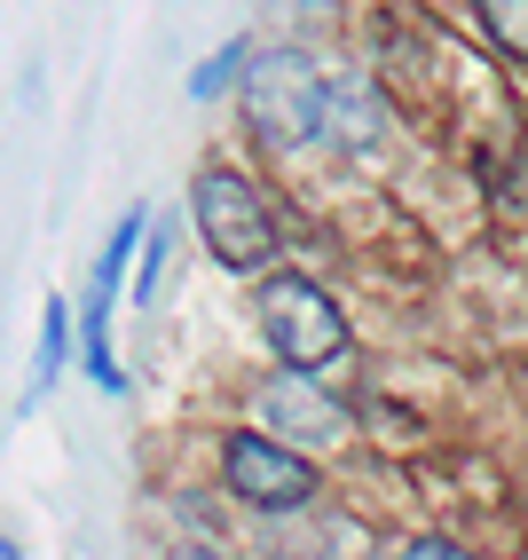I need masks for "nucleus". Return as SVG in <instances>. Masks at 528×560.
<instances>
[{"label": "nucleus", "instance_id": "obj_1", "mask_svg": "<svg viewBox=\"0 0 528 560\" xmlns=\"http://www.w3.org/2000/svg\"><path fill=\"white\" fill-rule=\"evenodd\" d=\"M190 221H198V245L237 277L269 269L277 245H284V221H277L269 190H260L253 174H237V166H198L190 174Z\"/></svg>", "mask_w": 528, "mask_h": 560}, {"label": "nucleus", "instance_id": "obj_2", "mask_svg": "<svg viewBox=\"0 0 528 560\" xmlns=\"http://www.w3.org/2000/svg\"><path fill=\"white\" fill-rule=\"evenodd\" d=\"M253 324H260V340H269L277 371H308V380L355 348L348 308H339L316 277H300V269L260 277V292H253Z\"/></svg>", "mask_w": 528, "mask_h": 560}, {"label": "nucleus", "instance_id": "obj_3", "mask_svg": "<svg viewBox=\"0 0 528 560\" xmlns=\"http://www.w3.org/2000/svg\"><path fill=\"white\" fill-rule=\"evenodd\" d=\"M245 127L269 159H292V151H316V103H324V71L308 48H269L253 56L245 71Z\"/></svg>", "mask_w": 528, "mask_h": 560}, {"label": "nucleus", "instance_id": "obj_4", "mask_svg": "<svg viewBox=\"0 0 528 560\" xmlns=\"http://www.w3.org/2000/svg\"><path fill=\"white\" fill-rule=\"evenodd\" d=\"M221 490L253 513H308L324 498V466L308 451H292V442L260 434V427H230L221 434Z\"/></svg>", "mask_w": 528, "mask_h": 560}, {"label": "nucleus", "instance_id": "obj_5", "mask_svg": "<svg viewBox=\"0 0 528 560\" xmlns=\"http://www.w3.org/2000/svg\"><path fill=\"white\" fill-rule=\"evenodd\" d=\"M253 402H260V434H277V442H292V451H331V442H348V402L339 395H324L308 371H269V380L253 387Z\"/></svg>", "mask_w": 528, "mask_h": 560}, {"label": "nucleus", "instance_id": "obj_6", "mask_svg": "<svg viewBox=\"0 0 528 560\" xmlns=\"http://www.w3.org/2000/svg\"><path fill=\"white\" fill-rule=\"evenodd\" d=\"M395 110H387V88L371 71H324V103H316V151H339V159H371L387 142Z\"/></svg>", "mask_w": 528, "mask_h": 560}, {"label": "nucleus", "instance_id": "obj_7", "mask_svg": "<svg viewBox=\"0 0 528 560\" xmlns=\"http://www.w3.org/2000/svg\"><path fill=\"white\" fill-rule=\"evenodd\" d=\"M473 182H481L489 213L528 221V142H489V151H473Z\"/></svg>", "mask_w": 528, "mask_h": 560}, {"label": "nucleus", "instance_id": "obj_8", "mask_svg": "<svg viewBox=\"0 0 528 560\" xmlns=\"http://www.w3.org/2000/svg\"><path fill=\"white\" fill-rule=\"evenodd\" d=\"M71 348H80V340H71V301H48V308H40V348H32V380H24V410L56 395Z\"/></svg>", "mask_w": 528, "mask_h": 560}, {"label": "nucleus", "instance_id": "obj_9", "mask_svg": "<svg viewBox=\"0 0 528 560\" xmlns=\"http://www.w3.org/2000/svg\"><path fill=\"white\" fill-rule=\"evenodd\" d=\"M466 16L505 63H528V0H466Z\"/></svg>", "mask_w": 528, "mask_h": 560}, {"label": "nucleus", "instance_id": "obj_10", "mask_svg": "<svg viewBox=\"0 0 528 560\" xmlns=\"http://www.w3.org/2000/svg\"><path fill=\"white\" fill-rule=\"evenodd\" d=\"M245 71H253V40H221V48L190 71V103H213V95L245 88Z\"/></svg>", "mask_w": 528, "mask_h": 560}, {"label": "nucleus", "instance_id": "obj_11", "mask_svg": "<svg viewBox=\"0 0 528 560\" xmlns=\"http://www.w3.org/2000/svg\"><path fill=\"white\" fill-rule=\"evenodd\" d=\"M260 16L284 24V32H331L339 24V0H260Z\"/></svg>", "mask_w": 528, "mask_h": 560}, {"label": "nucleus", "instance_id": "obj_12", "mask_svg": "<svg viewBox=\"0 0 528 560\" xmlns=\"http://www.w3.org/2000/svg\"><path fill=\"white\" fill-rule=\"evenodd\" d=\"M166 253H174V230H159V221H150V230H142V277H134V301H159Z\"/></svg>", "mask_w": 528, "mask_h": 560}, {"label": "nucleus", "instance_id": "obj_13", "mask_svg": "<svg viewBox=\"0 0 528 560\" xmlns=\"http://www.w3.org/2000/svg\"><path fill=\"white\" fill-rule=\"evenodd\" d=\"M395 560H473L458 537H442V529H419V537H402V552Z\"/></svg>", "mask_w": 528, "mask_h": 560}, {"label": "nucleus", "instance_id": "obj_14", "mask_svg": "<svg viewBox=\"0 0 528 560\" xmlns=\"http://www.w3.org/2000/svg\"><path fill=\"white\" fill-rule=\"evenodd\" d=\"M174 560H230V552H221V545H181Z\"/></svg>", "mask_w": 528, "mask_h": 560}, {"label": "nucleus", "instance_id": "obj_15", "mask_svg": "<svg viewBox=\"0 0 528 560\" xmlns=\"http://www.w3.org/2000/svg\"><path fill=\"white\" fill-rule=\"evenodd\" d=\"M0 560H24V545H16V537H0Z\"/></svg>", "mask_w": 528, "mask_h": 560}]
</instances>
